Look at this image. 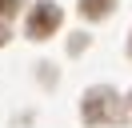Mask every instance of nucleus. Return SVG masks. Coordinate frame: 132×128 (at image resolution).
I'll return each mask as SVG.
<instances>
[{
  "instance_id": "2",
  "label": "nucleus",
  "mask_w": 132,
  "mask_h": 128,
  "mask_svg": "<svg viewBox=\"0 0 132 128\" xmlns=\"http://www.w3.org/2000/svg\"><path fill=\"white\" fill-rule=\"evenodd\" d=\"M80 12L88 16V20H96V16H108V12H112V0H80Z\"/></svg>"
},
{
  "instance_id": "3",
  "label": "nucleus",
  "mask_w": 132,
  "mask_h": 128,
  "mask_svg": "<svg viewBox=\"0 0 132 128\" xmlns=\"http://www.w3.org/2000/svg\"><path fill=\"white\" fill-rule=\"evenodd\" d=\"M20 8V0H0V16H12Z\"/></svg>"
},
{
  "instance_id": "1",
  "label": "nucleus",
  "mask_w": 132,
  "mask_h": 128,
  "mask_svg": "<svg viewBox=\"0 0 132 128\" xmlns=\"http://www.w3.org/2000/svg\"><path fill=\"white\" fill-rule=\"evenodd\" d=\"M56 28H60V8L56 4H36L32 16H28V36L44 40V36H52Z\"/></svg>"
},
{
  "instance_id": "4",
  "label": "nucleus",
  "mask_w": 132,
  "mask_h": 128,
  "mask_svg": "<svg viewBox=\"0 0 132 128\" xmlns=\"http://www.w3.org/2000/svg\"><path fill=\"white\" fill-rule=\"evenodd\" d=\"M4 40H8V28H4V24H0V44H4Z\"/></svg>"
}]
</instances>
